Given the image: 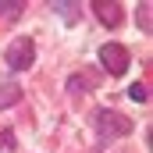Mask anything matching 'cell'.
I'll list each match as a JSON object with an SVG mask.
<instances>
[{
  "label": "cell",
  "instance_id": "obj_1",
  "mask_svg": "<svg viewBox=\"0 0 153 153\" xmlns=\"http://www.w3.org/2000/svg\"><path fill=\"white\" fill-rule=\"evenodd\" d=\"M36 61V43L32 39H14L11 43V50H7V64H11V71H25L29 64Z\"/></svg>",
  "mask_w": 153,
  "mask_h": 153
},
{
  "label": "cell",
  "instance_id": "obj_2",
  "mask_svg": "<svg viewBox=\"0 0 153 153\" xmlns=\"http://www.w3.org/2000/svg\"><path fill=\"white\" fill-rule=\"evenodd\" d=\"M100 61H103V68L111 75H125L128 71V50L121 43H103L100 46Z\"/></svg>",
  "mask_w": 153,
  "mask_h": 153
},
{
  "label": "cell",
  "instance_id": "obj_3",
  "mask_svg": "<svg viewBox=\"0 0 153 153\" xmlns=\"http://www.w3.org/2000/svg\"><path fill=\"white\" fill-rule=\"evenodd\" d=\"M100 128L103 132H114V135H128L132 132V121L128 117H121V114H111V111H100Z\"/></svg>",
  "mask_w": 153,
  "mask_h": 153
},
{
  "label": "cell",
  "instance_id": "obj_4",
  "mask_svg": "<svg viewBox=\"0 0 153 153\" xmlns=\"http://www.w3.org/2000/svg\"><path fill=\"white\" fill-rule=\"evenodd\" d=\"M93 11H96V18H100L103 25H111V29L121 22V11H117V4H103V0H96V4H93Z\"/></svg>",
  "mask_w": 153,
  "mask_h": 153
},
{
  "label": "cell",
  "instance_id": "obj_5",
  "mask_svg": "<svg viewBox=\"0 0 153 153\" xmlns=\"http://www.w3.org/2000/svg\"><path fill=\"white\" fill-rule=\"evenodd\" d=\"M18 85L14 82H0V107H11V103H18Z\"/></svg>",
  "mask_w": 153,
  "mask_h": 153
},
{
  "label": "cell",
  "instance_id": "obj_6",
  "mask_svg": "<svg viewBox=\"0 0 153 153\" xmlns=\"http://www.w3.org/2000/svg\"><path fill=\"white\" fill-rule=\"evenodd\" d=\"M128 96H132L135 103H146V100H150V93H146V85H143V82H135V85L128 89Z\"/></svg>",
  "mask_w": 153,
  "mask_h": 153
}]
</instances>
